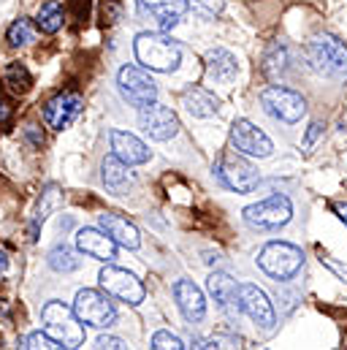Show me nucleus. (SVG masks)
I'll use <instances>...</instances> for the list:
<instances>
[{
    "label": "nucleus",
    "instance_id": "obj_1",
    "mask_svg": "<svg viewBox=\"0 0 347 350\" xmlns=\"http://www.w3.org/2000/svg\"><path fill=\"white\" fill-rule=\"evenodd\" d=\"M133 52H136V60L150 68V71H163V74H171L179 68V60H182V49L179 44L174 41L171 36H166L163 30H155V33H139L136 41H133Z\"/></svg>",
    "mask_w": 347,
    "mask_h": 350
},
{
    "label": "nucleus",
    "instance_id": "obj_2",
    "mask_svg": "<svg viewBox=\"0 0 347 350\" xmlns=\"http://www.w3.org/2000/svg\"><path fill=\"white\" fill-rule=\"evenodd\" d=\"M41 321H44V332L60 348H79L85 342V326H82V321L63 301H46L44 310H41Z\"/></svg>",
    "mask_w": 347,
    "mask_h": 350
},
{
    "label": "nucleus",
    "instance_id": "obj_3",
    "mask_svg": "<svg viewBox=\"0 0 347 350\" xmlns=\"http://www.w3.org/2000/svg\"><path fill=\"white\" fill-rule=\"evenodd\" d=\"M307 57L318 74L331 79H347V46L337 36H315L307 46Z\"/></svg>",
    "mask_w": 347,
    "mask_h": 350
},
{
    "label": "nucleus",
    "instance_id": "obj_4",
    "mask_svg": "<svg viewBox=\"0 0 347 350\" xmlns=\"http://www.w3.org/2000/svg\"><path fill=\"white\" fill-rule=\"evenodd\" d=\"M258 266L271 280H290L301 271L304 253L290 242H268L258 256Z\"/></svg>",
    "mask_w": 347,
    "mask_h": 350
},
{
    "label": "nucleus",
    "instance_id": "obj_5",
    "mask_svg": "<svg viewBox=\"0 0 347 350\" xmlns=\"http://www.w3.org/2000/svg\"><path fill=\"white\" fill-rule=\"evenodd\" d=\"M74 312H77V318L82 323L95 326V329H109L117 321V307L111 304L109 293L106 291H95V288H85V291L77 293Z\"/></svg>",
    "mask_w": 347,
    "mask_h": 350
},
{
    "label": "nucleus",
    "instance_id": "obj_6",
    "mask_svg": "<svg viewBox=\"0 0 347 350\" xmlns=\"http://www.w3.org/2000/svg\"><path fill=\"white\" fill-rule=\"evenodd\" d=\"M290 217H293V204L288 196H279V193L245 209V223L258 231H277L288 226Z\"/></svg>",
    "mask_w": 347,
    "mask_h": 350
},
{
    "label": "nucleus",
    "instance_id": "obj_7",
    "mask_svg": "<svg viewBox=\"0 0 347 350\" xmlns=\"http://www.w3.org/2000/svg\"><path fill=\"white\" fill-rule=\"evenodd\" d=\"M98 282H100V288H103L109 296H114V299H120V301H128V304H133V307L141 304L144 296H147L141 280H139L133 271L120 269V266H111V263H106V266L100 269Z\"/></svg>",
    "mask_w": 347,
    "mask_h": 350
},
{
    "label": "nucleus",
    "instance_id": "obj_8",
    "mask_svg": "<svg viewBox=\"0 0 347 350\" xmlns=\"http://www.w3.org/2000/svg\"><path fill=\"white\" fill-rule=\"evenodd\" d=\"M260 106L268 117H274L279 122H299L307 114V100L299 92L279 88V85L266 88L260 92Z\"/></svg>",
    "mask_w": 347,
    "mask_h": 350
},
{
    "label": "nucleus",
    "instance_id": "obj_9",
    "mask_svg": "<svg viewBox=\"0 0 347 350\" xmlns=\"http://www.w3.org/2000/svg\"><path fill=\"white\" fill-rule=\"evenodd\" d=\"M214 174H217V179H220L225 187H231V190H236V193H253L260 185L258 169H255L250 161H245L242 152H239V155H223V158L214 163Z\"/></svg>",
    "mask_w": 347,
    "mask_h": 350
},
{
    "label": "nucleus",
    "instance_id": "obj_10",
    "mask_svg": "<svg viewBox=\"0 0 347 350\" xmlns=\"http://www.w3.org/2000/svg\"><path fill=\"white\" fill-rule=\"evenodd\" d=\"M117 85H120L122 98L136 109H141V106H147L158 98V88H155L152 77L139 66H125L117 77Z\"/></svg>",
    "mask_w": 347,
    "mask_h": 350
},
{
    "label": "nucleus",
    "instance_id": "obj_11",
    "mask_svg": "<svg viewBox=\"0 0 347 350\" xmlns=\"http://www.w3.org/2000/svg\"><path fill=\"white\" fill-rule=\"evenodd\" d=\"M139 125H141V131H144L150 139H155V142H169V139L176 136V131H179L176 114H174L169 106H161V103H155V100L139 109Z\"/></svg>",
    "mask_w": 347,
    "mask_h": 350
},
{
    "label": "nucleus",
    "instance_id": "obj_12",
    "mask_svg": "<svg viewBox=\"0 0 347 350\" xmlns=\"http://www.w3.org/2000/svg\"><path fill=\"white\" fill-rule=\"evenodd\" d=\"M231 144L236 152H242L247 158H268L274 150L271 139L260 128H255L250 120H236L231 125Z\"/></svg>",
    "mask_w": 347,
    "mask_h": 350
},
{
    "label": "nucleus",
    "instance_id": "obj_13",
    "mask_svg": "<svg viewBox=\"0 0 347 350\" xmlns=\"http://www.w3.org/2000/svg\"><path fill=\"white\" fill-rule=\"evenodd\" d=\"M239 304H242V312L258 326L263 332H271L274 323H277V315H274V307L268 301V296L260 291L258 285H239Z\"/></svg>",
    "mask_w": 347,
    "mask_h": 350
},
{
    "label": "nucleus",
    "instance_id": "obj_14",
    "mask_svg": "<svg viewBox=\"0 0 347 350\" xmlns=\"http://www.w3.org/2000/svg\"><path fill=\"white\" fill-rule=\"evenodd\" d=\"M82 111V95L77 92H60L44 106V122L52 131H66Z\"/></svg>",
    "mask_w": 347,
    "mask_h": 350
},
{
    "label": "nucleus",
    "instance_id": "obj_15",
    "mask_svg": "<svg viewBox=\"0 0 347 350\" xmlns=\"http://www.w3.org/2000/svg\"><path fill=\"white\" fill-rule=\"evenodd\" d=\"M184 11H187V0H139V14L152 19L163 33H169L174 25L182 22Z\"/></svg>",
    "mask_w": 347,
    "mask_h": 350
},
{
    "label": "nucleus",
    "instance_id": "obj_16",
    "mask_svg": "<svg viewBox=\"0 0 347 350\" xmlns=\"http://www.w3.org/2000/svg\"><path fill=\"white\" fill-rule=\"evenodd\" d=\"M206 288H209V293L214 296L217 307H220L228 318H239V315H242V304H239V282H236L231 274H225V271H214V274H209Z\"/></svg>",
    "mask_w": 347,
    "mask_h": 350
},
{
    "label": "nucleus",
    "instance_id": "obj_17",
    "mask_svg": "<svg viewBox=\"0 0 347 350\" xmlns=\"http://www.w3.org/2000/svg\"><path fill=\"white\" fill-rule=\"evenodd\" d=\"M98 226H100V231H103L114 245H120V247L136 250V247L141 245L139 228H136L128 217H122V215H117V212H103V215H98Z\"/></svg>",
    "mask_w": 347,
    "mask_h": 350
},
{
    "label": "nucleus",
    "instance_id": "obj_18",
    "mask_svg": "<svg viewBox=\"0 0 347 350\" xmlns=\"http://www.w3.org/2000/svg\"><path fill=\"white\" fill-rule=\"evenodd\" d=\"M174 296H176V304H179V312L184 315L187 323H201L204 315H206V299L201 293V288L190 280H179L174 285Z\"/></svg>",
    "mask_w": 347,
    "mask_h": 350
},
{
    "label": "nucleus",
    "instance_id": "obj_19",
    "mask_svg": "<svg viewBox=\"0 0 347 350\" xmlns=\"http://www.w3.org/2000/svg\"><path fill=\"white\" fill-rule=\"evenodd\" d=\"M109 139H111L114 155H117L122 163H128V166H141V163L150 161V147H147L139 136L125 133V131H111Z\"/></svg>",
    "mask_w": 347,
    "mask_h": 350
},
{
    "label": "nucleus",
    "instance_id": "obj_20",
    "mask_svg": "<svg viewBox=\"0 0 347 350\" xmlns=\"http://www.w3.org/2000/svg\"><path fill=\"white\" fill-rule=\"evenodd\" d=\"M100 179H103V185H106L114 196H125V193H130L133 185H136V176L130 172V166L122 163L117 155H106V158H103V163H100Z\"/></svg>",
    "mask_w": 347,
    "mask_h": 350
},
{
    "label": "nucleus",
    "instance_id": "obj_21",
    "mask_svg": "<svg viewBox=\"0 0 347 350\" xmlns=\"http://www.w3.org/2000/svg\"><path fill=\"white\" fill-rule=\"evenodd\" d=\"M77 247L85 253L87 258H95L100 263H111L114 253H117V245L98 228H82L77 234Z\"/></svg>",
    "mask_w": 347,
    "mask_h": 350
},
{
    "label": "nucleus",
    "instance_id": "obj_22",
    "mask_svg": "<svg viewBox=\"0 0 347 350\" xmlns=\"http://www.w3.org/2000/svg\"><path fill=\"white\" fill-rule=\"evenodd\" d=\"M206 71H209V79L214 82H234L236 74H239V63L236 57L228 52V49H212L206 55Z\"/></svg>",
    "mask_w": 347,
    "mask_h": 350
},
{
    "label": "nucleus",
    "instance_id": "obj_23",
    "mask_svg": "<svg viewBox=\"0 0 347 350\" xmlns=\"http://www.w3.org/2000/svg\"><path fill=\"white\" fill-rule=\"evenodd\" d=\"M182 103L193 117H212L220 109V100L204 88H187L182 92Z\"/></svg>",
    "mask_w": 347,
    "mask_h": 350
},
{
    "label": "nucleus",
    "instance_id": "obj_24",
    "mask_svg": "<svg viewBox=\"0 0 347 350\" xmlns=\"http://www.w3.org/2000/svg\"><path fill=\"white\" fill-rule=\"evenodd\" d=\"M36 25L41 33H57L63 27V5L55 0H46L36 14Z\"/></svg>",
    "mask_w": 347,
    "mask_h": 350
},
{
    "label": "nucleus",
    "instance_id": "obj_25",
    "mask_svg": "<svg viewBox=\"0 0 347 350\" xmlns=\"http://www.w3.org/2000/svg\"><path fill=\"white\" fill-rule=\"evenodd\" d=\"M49 266L55 269V271H63V274H68V271H77L79 269V256L68 247V245H57V247H52V253H49Z\"/></svg>",
    "mask_w": 347,
    "mask_h": 350
},
{
    "label": "nucleus",
    "instance_id": "obj_26",
    "mask_svg": "<svg viewBox=\"0 0 347 350\" xmlns=\"http://www.w3.org/2000/svg\"><path fill=\"white\" fill-rule=\"evenodd\" d=\"M60 201H63V196H60V190L55 187V185H49L46 187V193H41V204H38V212H36V223H33V228H30V239H36V231H38V226L49 217V212L52 209H57L60 206Z\"/></svg>",
    "mask_w": 347,
    "mask_h": 350
},
{
    "label": "nucleus",
    "instance_id": "obj_27",
    "mask_svg": "<svg viewBox=\"0 0 347 350\" xmlns=\"http://www.w3.org/2000/svg\"><path fill=\"white\" fill-rule=\"evenodd\" d=\"M30 41H33V25H30V19H25V16L14 19L11 27H8V44L11 46H25Z\"/></svg>",
    "mask_w": 347,
    "mask_h": 350
},
{
    "label": "nucleus",
    "instance_id": "obj_28",
    "mask_svg": "<svg viewBox=\"0 0 347 350\" xmlns=\"http://www.w3.org/2000/svg\"><path fill=\"white\" fill-rule=\"evenodd\" d=\"M5 82L11 85L14 92H27L30 85H33V79H30L27 68H25V66H19V63H14V66L5 71Z\"/></svg>",
    "mask_w": 347,
    "mask_h": 350
},
{
    "label": "nucleus",
    "instance_id": "obj_29",
    "mask_svg": "<svg viewBox=\"0 0 347 350\" xmlns=\"http://www.w3.org/2000/svg\"><path fill=\"white\" fill-rule=\"evenodd\" d=\"M19 348L25 350H55L60 348L46 332H30V334H25L22 340H19Z\"/></svg>",
    "mask_w": 347,
    "mask_h": 350
},
{
    "label": "nucleus",
    "instance_id": "obj_30",
    "mask_svg": "<svg viewBox=\"0 0 347 350\" xmlns=\"http://www.w3.org/2000/svg\"><path fill=\"white\" fill-rule=\"evenodd\" d=\"M285 63H288L285 49H282V46H271V52H268V57H266V74H268L271 79H277V77L285 71Z\"/></svg>",
    "mask_w": 347,
    "mask_h": 350
},
{
    "label": "nucleus",
    "instance_id": "obj_31",
    "mask_svg": "<svg viewBox=\"0 0 347 350\" xmlns=\"http://www.w3.org/2000/svg\"><path fill=\"white\" fill-rule=\"evenodd\" d=\"M187 8H193L201 16H217L225 8V0H187Z\"/></svg>",
    "mask_w": 347,
    "mask_h": 350
},
{
    "label": "nucleus",
    "instance_id": "obj_32",
    "mask_svg": "<svg viewBox=\"0 0 347 350\" xmlns=\"http://www.w3.org/2000/svg\"><path fill=\"white\" fill-rule=\"evenodd\" d=\"M150 348L155 350H182V340L179 337H174L171 332H155V337H152V345Z\"/></svg>",
    "mask_w": 347,
    "mask_h": 350
},
{
    "label": "nucleus",
    "instance_id": "obj_33",
    "mask_svg": "<svg viewBox=\"0 0 347 350\" xmlns=\"http://www.w3.org/2000/svg\"><path fill=\"white\" fill-rule=\"evenodd\" d=\"M193 348H239V337H209V340H198Z\"/></svg>",
    "mask_w": 347,
    "mask_h": 350
},
{
    "label": "nucleus",
    "instance_id": "obj_34",
    "mask_svg": "<svg viewBox=\"0 0 347 350\" xmlns=\"http://www.w3.org/2000/svg\"><path fill=\"white\" fill-rule=\"evenodd\" d=\"M95 348H100V350H122V348H128L125 345V340H120V337H98V342H95Z\"/></svg>",
    "mask_w": 347,
    "mask_h": 350
},
{
    "label": "nucleus",
    "instance_id": "obj_35",
    "mask_svg": "<svg viewBox=\"0 0 347 350\" xmlns=\"http://www.w3.org/2000/svg\"><path fill=\"white\" fill-rule=\"evenodd\" d=\"M323 133V125L320 122H312L309 125V131H307V139H304V150H312V144H315V139Z\"/></svg>",
    "mask_w": 347,
    "mask_h": 350
},
{
    "label": "nucleus",
    "instance_id": "obj_36",
    "mask_svg": "<svg viewBox=\"0 0 347 350\" xmlns=\"http://www.w3.org/2000/svg\"><path fill=\"white\" fill-rule=\"evenodd\" d=\"M8 120H11V106L0 98V122H8Z\"/></svg>",
    "mask_w": 347,
    "mask_h": 350
},
{
    "label": "nucleus",
    "instance_id": "obj_37",
    "mask_svg": "<svg viewBox=\"0 0 347 350\" xmlns=\"http://www.w3.org/2000/svg\"><path fill=\"white\" fill-rule=\"evenodd\" d=\"M5 271H8V256H5L3 250H0V277H3Z\"/></svg>",
    "mask_w": 347,
    "mask_h": 350
},
{
    "label": "nucleus",
    "instance_id": "obj_38",
    "mask_svg": "<svg viewBox=\"0 0 347 350\" xmlns=\"http://www.w3.org/2000/svg\"><path fill=\"white\" fill-rule=\"evenodd\" d=\"M334 209H337V215L342 217V223H345V226H347V204H337Z\"/></svg>",
    "mask_w": 347,
    "mask_h": 350
}]
</instances>
